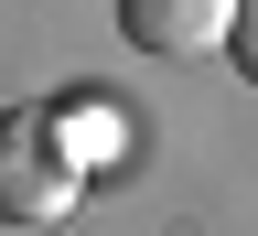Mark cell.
<instances>
[{"label":"cell","mask_w":258,"mask_h":236,"mask_svg":"<svg viewBox=\"0 0 258 236\" xmlns=\"http://www.w3.org/2000/svg\"><path fill=\"white\" fill-rule=\"evenodd\" d=\"M86 204V161L64 150L54 108H11L0 118V225H64Z\"/></svg>","instance_id":"1"},{"label":"cell","mask_w":258,"mask_h":236,"mask_svg":"<svg viewBox=\"0 0 258 236\" xmlns=\"http://www.w3.org/2000/svg\"><path fill=\"white\" fill-rule=\"evenodd\" d=\"M118 32L140 54H226L237 0H118Z\"/></svg>","instance_id":"2"},{"label":"cell","mask_w":258,"mask_h":236,"mask_svg":"<svg viewBox=\"0 0 258 236\" xmlns=\"http://www.w3.org/2000/svg\"><path fill=\"white\" fill-rule=\"evenodd\" d=\"M54 129H64V150H76L86 172H108V161L129 150V108L118 97H54Z\"/></svg>","instance_id":"3"},{"label":"cell","mask_w":258,"mask_h":236,"mask_svg":"<svg viewBox=\"0 0 258 236\" xmlns=\"http://www.w3.org/2000/svg\"><path fill=\"white\" fill-rule=\"evenodd\" d=\"M226 54H237V75L258 86V0H237V32H226Z\"/></svg>","instance_id":"4"}]
</instances>
